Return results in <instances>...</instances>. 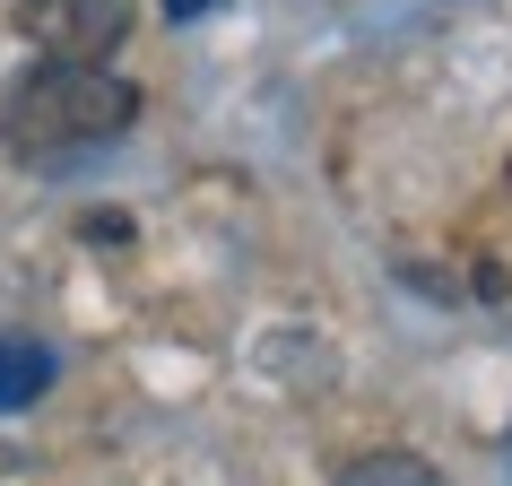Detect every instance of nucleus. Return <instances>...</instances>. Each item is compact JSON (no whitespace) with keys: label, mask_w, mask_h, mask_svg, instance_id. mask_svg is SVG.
<instances>
[{"label":"nucleus","mask_w":512,"mask_h":486,"mask_svg":"<svg viewBox=\"0 0 512 486\" xmlns=\"http://www.w3.org/2000/svg\"><path fill=\"white\" fill-rule=\"evenodd\" d=\"M139 87L113 79V70H79V61H35L27 79L0 96V148L27 165L79 157V148H105V139L131 131Z\"/></svg>","instance_id":"f257e3e1"},{"label":"nucleus","mask_w":512,"mask_h":486,"mask_svg":"<svg viewBox=\"0 0 512 486\" xmlns=\"http://www.w3.org/2000/svg\"><path fill=\"white\" fill-rule=\"evenodd\" d=\"M139 0H27L18 27L35 35L44 61H79V70H105L122 44H131Z\"/></svg>","instance_id":"f03ea898"},{"label":"nucleus","mask_w":512,"mask_h":486,"mask_svg":"<svg viewBox=\"0 0 512 486\" xmlns=\"http://www.w3.org/2000/svg\"><path fill=\"white\" fill-rule=\"evenodd\" d=\"M53 391V348L35 339H0V408H35Z\"/></svg>","instance_id":"7ed1b4c3"},{"label":"nucleus","mask_w":512,"mask_h":486,"mask_svg":"<svg viewBox=\"0 0 512 486\" xmlns=\"http://www.w3.org/2000/svg\"><path fill=\"white\" fill-rule=\"evenodd\" d=\"M339 486H443V469L417 460V452H365V460L339 469Z\"/></svg>","instance_id":"20e7f679"},{"label":"nucleus","mask_w":512,"mask_h":486,"mask_svg":"<svg viewBox=\"0 0 512 486\" xmlns=\"http://www.w3.org/2000/svg\"><path fill=\"white\" fill-rule=\"evenodd\" d=\"M165 9H174V18H200V9H209V0H165Z\"/></svg>","instance_id":"39448f33"}]
</instances>
